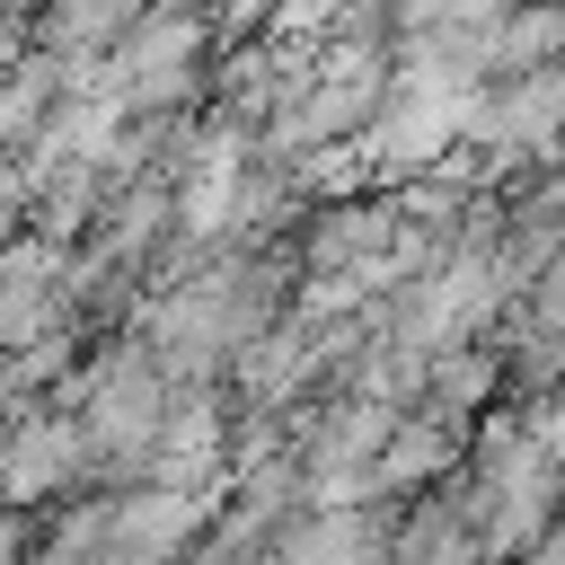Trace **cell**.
Here are the masks:
<instances>
[{
    "mask_svg": "<svg viewBox=\"0 0 565 565\" xmlns=\"http://www.w3.org/2000/svg\"><path fill=\"white\" fill-rule=\"evenodd\" d=\"M159 424H168V362L159 353H115L97 380H88V397H79V441H88V459L97 468H141L150 450H159Z\"/></svg>",
    "mask_w": 565,
    "mask_h": 565,
    "instance_id": "1",
    "label": "cell"
},
{
    "mask_svg": "<svg viewBox=\"0 0 565 565\" xmlns=\"http://www.w3.org/2000/svg\"><path fill=\"white\" fill-rule=\"evenodd\" d=\"M194 71H203V26H194L185 9H159V18L124 44L115 97H124V106H177V97L194 88Z\"/></svg>",
    "mask_w": 565,
    "mask_h": 565,
    "instance_id": "2",
    "label": "cell"
},
{
    "mask_svg": "<svg viewBox=\"0 0 565 565\" xmlns=\"http://www.w3.org/2000/svg\"><path fill=\"white\" fill-rule=\"evenodd\" d=\"M88 539H106V547H141V556H168V547H185L194 539V486H159V494H115L106 512H97V530Z\"/></svg>",
    "mask_w": 565,
    "mask_h": 565,
    "instance_id": "3",
    "label": "cell"
},
{
    "mask_svg": "<svg viewBox=\"0 0 565 565\" xmlns=\"http://www.w3.org/2000/svg\"><path fill=\"white\" fill-rule=\"evenodd\" d=\"M450 424H459V415H441V406H433V415H424V406H415V415H397V424H388V441H380V459H371V486L388 494V486L441 477V468L459 459V433H450Z\"/></svg>",
    "mask_w": 565,
    "mask_h": 565,
    "instance_id": "4",
    "label": "cell"
},
{
    "mask_svg": "<svg viewBox=\"0 0 565 565\" xmlns=\"http://www.w3.org/2000/svg\"><path fill=\"white\" fill-rule=\"evenodd\" d=\"M88 459V441H79V424H26L9 450H0V494H18V503H35V494H53V486H71V468Z\"/></svg>",
    "mask_w": 565,
    "mask_h": 565,
    "instance_id": "5",
    "label": "cell"
},
{
    "mask_svg": "<svg viewBox=\"0 0 565 565\" xmlns=\"http://www.w3.org/2000/svg\"><path fill=\"white\" fill-rule=\"evenodd\" d=\"M274 547L282 556H380V547H397V530L388 521H362V512H327L309 530H282Z\"/></svg>",
    "mask_w": 565,
    "mask_h": 565,
    "instance_id": "6",
    "label": "cell"
}]
</instances>
